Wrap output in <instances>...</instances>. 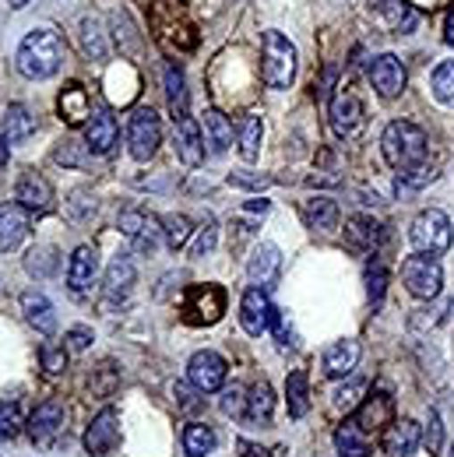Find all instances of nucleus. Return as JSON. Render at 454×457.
I'll return each instance as SVG.
<instances>
[{"label": "nucleus", "instance_id": "f257e3e1", "mask_svg": "<svg viewBox=\"0 0 454 457\" xmlns=\"http://www.w3.org/2000/svg\"><path fill=\"white\" fill-rule=\"evenodd\" d=\"M67 57V46L54 29H32L21 46H18V71L29 78V81H46L60 71V63Z\"/></svg>", "mask_w": 454, "mask_h": 457}, {"label": "nucleus", "instance_id": "f03ea898", "mask_svg": "<svg viewBox=\"0 0 454 457\" xmlns=\"http://www.w3.org/2000/svg\"><path fill=\"white\" fill-rule=\"evenodd\" d=\"M381 152L391 170H419L426 162V134L408 120H395V123H388V130L381 137Z\"/></svg>", "mask_w": 454, "mask_h": 457}, {"label": "nucleus", "instance_id": "7ed1b4c3", "mask_svg": "<svg viewBox=\"0 0 454 457\" xmlns=\"http://www.w3.org/2000/svg\"><path fill=\"white\" fill-rule=\"evenodd\" d=\"M261 74L272 88H289L296 78V46L289 43V36H282L279 29L265 32V63Z\"/></svg>", "mask_w": 454, "mask_h": 457}, {"label": "nucleus", "instance_id": "20e7f679", "mask_svg": "<svg viewBox=\"0 0 454 457\" xmlns=\"http://www.w3.org/2000/svg\"><path fill=\"white\" fill-rule=\"evenodd\" d=\"M401 282L416 299H433L444 286V271L433 253H416L401 264Z\"/></svg>", "mask_w": 454, "mask_h": 457}, {"label": "nucleus", "instance_id": "39448f33", "mask_svg": "<svg viewBox=\"0 0 454 457\" xmlns=\"http://www.w3.org/2000/svg\"><path fill=\"white\" fill-rule=\"evenodd\" d=\"M127 141H130V155L138 162H148L156 159L159 145H163V123H159V113L141 106L130 116V127H127Z\"/></svg>", "mask_w": 454, "mask_h": 457}, {"label": "nucleus", "instance_id": "423d86ee", "mask_svg": "<svg viewBox=\"0 0 454 457\" xmlns=\"http://www.w3.org/2000/svg\"><path fill=\"white\" fill-rule=\"evenodd\" d=\"M180 310L187 324H215L226 313V292L223 286H190Z\"/></svg>", "mask_w": 454, "mask_h": 457}, {"label": "nucleus", "instance_id": "0eeeda50", "mask_svg": "<svg viewBox=\"0 0 454 457\" xmlns=\"http://www.w3.org/2000/svg\"><path fill=\"white\" fill-rule=\"evenodd\" d=\"M454 232H451V219L437 208L430 212H419L416 222H412V243L419 253H444L451 246Z\"/></svg>", "mask_w": 454, "mask_h": 457}, {"label": "nucleus", "instance_id": "6e6552de", "mask_svg": "<svg viewBox=\"0 0 454 457\" xmlns=\"http://www.w3.org/2000/svg\"><path fill=\"white\" fill-rule=\"evenodd\" d=\"M120 232L134 246V253H156V246L163 239V222L148 212H123L120 215Z\"/></svg>", "mask_w": 454, "mask_h": 457}, {"label": "nucleus", "instance_id": "1a4fd4ad", "mask_svg": "<svg viewBox=\"0 0 454 457\" xmlns=\"http://www.w3.org/2000/svg\"><path fill=\"white\" fill-rule=\"evenodd\" d=\"M63 429H67V426H63V404H60V401H43V404L32 411V419H29V436H32V444L43 447V451L57 447Z\"/></svg>", "mask_w": 454, "mask_h": 457}, {"label": "nucleus", "instance_id": "9d476101", "mask_svg": "<svg viewBox=\"0 0 454 457\" xmlns=\"http://www.w3.org/2000/svg\"><path fill=\"white\" fill-rule=\"evenodd\" d=\"M226 373H229V366L219 352H194L190 362H187V377H190L194 391H201V395L219 391V387L226 384Z\"/></svg>", "mask_w": 454, "mask_h": 457}, {"label": "nucleus", "instance_id": "9b49d317", "mask_svg": "<svg viewBox=\"0 0 454 457\" xmlns=\"http://www.w3.org/2000/svg\"><path fill=\"white\" fill-rule=\"evenodd\" d=\"M272 313H275V306L268 303V292L265 288L250 286L243 292V299H240V324H243L247 335L261 338L272 328Z\"/></svg>", "mask_w": 454, "mask_h": 457}, {"label": "nucleus", "instance_id": "f8f14e48", "mask_svg": "<svg viewBox=\"0 0 454 457\" xmlns=\"http://www.w3.org/2000/svg\"><path fill=\"white\" fill-rule=\"evenodd\" d=\"M116 440H120V415L114 408H103L85 429V451L92 457H106L116 447Z\"/></svg>", "mask_w": 454, "mask_h": 457}, {"label": "nucleus", "instance_id": "ddd939ff", "mask_svg": "<svg viewBox=\"0 0 454 457\" xmlns=\"http://www.w3.org/2000/svg\"><path fill=\"white\" fill-rule=\"evenodd\" d=\"M370 85L377 88L381 99H398L405 92V67L395 54H381L370 63Z\"/></svg>", "mask_w": 454, "mask_h": 457}, {"label": "nucleus", "instance_id": "4468645a", "mask_svg": "<svg viewBox=\"0 0 454 457\" xmlns=\"http://www.w3.org/2000/svg\"><path fill=\"white\" fill-rule=\"evenodd\" d=\"M172 145H176V155L183 166H201L205 162V134L201 127L190 120V116H180L176 120V130H172Z\"/></svg>", "mask_w": 454, "mask_h": 457}, {"label": "nucleus", "instance_id": "2eb2a0df", "mask_svg": "<svg viewBox=\"0 0 454 457\" xmlns=\"http://www.w3.org/2000/svg\"><path fill=\"white\" fill-rule=\"evenodd\" d=\"M14 197H18V204L29 208V212H50V204H54V187H50L46 176L29 170V172H21V179H18V187H14Z\"/></svg>", "mask_w": 454, "mask_h": 457}, {"label": "nucleus", "instance_id": "dca6fc26", "mask_svg": "<svg viewBox=\"0 0 454 457\" xmlns=\"http://www.w3.org/2000/svg\"><path fill=\"white\" fill-rule=\"evenodd\" d=\"M247 275H250L254 286L272 288L279 282V275H282V250H279L275 243H261V246L254 250L250 264H247Z\"/></svg>", "mask_w": 454, "mask_h": 457}, {"label": "nucleus", "instance_id": "f3484780", "mask_svg": "<svg viewBox=\"0 0 454 457\" xmlns=\"http://www.w3.org/2000/svg\"><path fill=\"white\" fill-rule=\"evenodd\" d=\"M363 103L352 96V92H339L335 99H332V127H335V134L339 137H356L359 130H363Z\"/></svg>", "mask_w": 454, "mask_h": 457}, {"label": "nucleus", "instance_id": "a211bd4d", "mask_svg": "<svg viewBox=\"0 0 454 457\" xmlns=\"http://www.w3.org/2000/svg\"><path fill=\"white\" fill-rule=\"evenodd\" d=\"M96 271H99V253H96V246H78V250L71 253V264H67V288H71L74 295L88 292V286L96 282Z\"/></svg>", "mask_w": 454, "mask_h": 457}, {"label": "nucleus", "instance_id": "6ab92c4d", "mask_svg": "<svg viewBox=\"0 0 454 457\" xmlns=\"http://www.w3.org/2000/svg\"><path fill=\"white\" fill-rule=\"evenodd\" d=\"M29 236V208L14 204H0V250H18Z\"/></svg>", "mask_w": 454, "mask_h": 457}, {"label": "nucleus", "instance_id": "aec40b11", "mask_svg": "<svg viewBox=\"0 0 454 457\" xmlns=\"http://www.w3.org/2000/svg\"><path fill=\"white\" fill-rule=\"evenodd\" d=\"M116 145V120L106 110L92 113V120L85 123V148L92 155H110Z\"/></svg>", "mask_w": 454, "mask_h": 457}, {"label": "nucleus", "instance_id": "412c9836", "mask_svg": "<svg viewBox=\"0 0 454 457\" xmlns=\"http://www.w3.org/2000/svg\"><path fill=\"white\" fill-rule=\"evenodd\" d=\"M134 282H138V271H134V264L127 261V257H114V264L106 268V299L110 303H127L130 299V292H134Z\"/></svg>", "mask_w": 454, "mask_h": 457}, {"label": "nucleus", "instance_id": "4be33fe9", "mask_svg": "<svg viewBox=\"0 0 454 457\" xmlns=\"http://www.w3.org/2000/svg\"><path fill=\"white\" fill-rule=\"evenodd\" d=\"M419 422H412V419H398L391 422L388 429H384V451L395 457H408L416 454V447H419Z\"/></svg>", "mask_w": 454, "mask_h": 457}, {"label": "nucleus", "instance_id": "5701e85b", "mask_svg": "<svg viewBox=\"0 0 454 457\" xmlns=\"http://www.w3.org/2000/svg\"><path fill=\"white\" fill-rule=\"evenodd\" d=\"M391 411H395L391 391H377V395H370V401L359 408V415H356V426H359L363 433H377V429H384V426H388Z\"/></svg>", "mask_w": 454, "mask_h": 457}, {"label": "nucleus", "instance_id": "b1692460", "mask_svg": "<svg viewBox=\"0 0 454 457\" xmlns=\"http://www.w3.org/2000/svg\"><path fill=\"white\" fill-rule=\"evenodd\" d=\"M21 310H25V320H29L39 335H54V331H57L54 303H50L43 292H25V295H21Z\"/></svg>", "mask_w": 454, "mask_h": 457}, {"label": "nucleus", "instance_id": "393cba45", "mask_svg": "<svg viewBox=\"0 0 454 457\" xmlns=\"http://www.w3.org/2000/svg\"><path fill=\"white\" fill-rule=\"evenodd\" d=\"M345 239H349L352 250L374 253V250L381 246L384 232H381V222H374V219H366V215H356V219H349V226H345Z\"/></svg>", "mask_w": 454, "mask_h": 457}, {"label": "nucleus", "instance_id": "a878e982", "mask_svg": "<svg viewBox=\"0 0 454 457\" xmlns=\"http://www.w3.org/2000/svg\"><path fill=\"white\" fill-rule=\"evenodd\" d=\"M356 362H359V342H352V338L328 345V352H324V373H328L332 380H339V377H345V373H352Z\"/></svg>", "mask_w": 454, "mask_h": 457}, {"label": "nucleus", "instance_id": "bb28decb", "mask_svg": "<svg viewBox=\"0 0 454 457\" xmlns=\"http://www.w3.org/2000/svg\"><path fill=\"white\" fill-rule=\"evenodd\" d=\"M60 116H63L71 127L92 120V99H88V92H85L78 81H71V85L63 88V96H60Z\"/></svg>", "mask_w": 454, "mask_h": 457}, {"label": "nucleus", "instance_id": "cd10ccee", "mask_svg": "<svg viewBox=\"0 0 454 457\" xmlns=\"http://www.w3.org/2000/svg\"><path fill=\"white\" fill-rule=\"evenodd\" d=\"M272 408H275L272 387H268V380H261V384H254V387L247 391V415H243V422H254V426H268V419H272Z\"/></svg>", "mask_w": 454, "mask_h": 457}, {"label": "nucleus", "instance_id": "c85d7f7f", "mask_svg": "<svg viewBox=\"0 0 454 457\" xmlns=\"http://www.w3.org/2000/svg\"><path fill=\"white\" fill-rule=\"evenodd\" d=\"M205 145L212 155H223L229 145H232V123L219 110H208L205 113Z\"/></svg>", "mask_w": 454, "mask_h": 457}, {"label": "nucleus", "instance_id": "c756f323", "mask_svg": "<svg viewBox=\"0 0 454 457\" xmlns=\"http://www.w3.org/2000/svg\"><path fill=\"white\" fill-rule=\"evenodd\" d=\"M285 398H289V415L292 419H303L310 411V380H307V370H292L289 373Z\"/></svg>", "mask_w": 454, "mask_h": 457}, {"label": "nucleus", "instance_id": "7c9ffc66", "mask_svg": "<svg viewBox=\"0 0 454 457\" xmlns=\"http://www.w3.org/2000/svg\"><path fill=\"white\" fill-rule=\"evenodd\" d=\"M32 130H36V116L29 113L21 103L7 106V120H4V137H7V145H21V141H29Z\"/></svg>", "mask_w": 454, "mask_h": 457}, {"label": "nucleus", "instance_id": "2f4dec72", "mask_svg": "<svg viewBox=\"0 0 454 457\" xmlns=\"http://www.w3.org/2000/svg\"><path fill=\"white\" fill-rule=\"evenodd\" d=\"M303 215H307V226L310 228L332 232V228L339 226V204L332 197H310L307 208H303Z\"/></svg>", "mask_w": 454, "mask_h": 457}, {"label": "nucleus", "instance_id": "473e14b6", "mask_svg": "<svg viewBox=\"0 0 454 457\" xmlns=\"http://www.w3.org/2000/svg\"><path fill=\"white\" fill-rule=\"evenodd\" d=\"M335 447L341 457H370V440L356 422H345L335 433Z\"/></svg>", "mask_w": 454, "mask_h": 457}, {"label": "nucleus", "instance_id": "72a5a7b5", "mask_svg": "<svg viewBox=\"0 0 454 457\" xmlns=\"http://www.w3.org/2000/svg\"><path fill=\"white\" fill-rule=\"evenodd\" d=\"M183 451H187V457H208L215 451V433L205 422H190L183 429Z\"/></svg>", "mask_w": 454, "mask_h": 457}, {"label": "nucleus", "instance_id": "f704fd0d", "mask_svg": "<svg viewBox=\"0 0 454 457\" xmlns=\"http://www.w3.org/2000/svg\"><path fill=\"white\" fill-rule=\"evenodd\" d=\"M261 137H265L261 116H243V127H240V155H243V162H254L261 155Z\"/></svg>", "mask_w": 454, "mask_h": 457}, {"label": "nucleus", "instance_id": "c9c22d12", "mask_svg": "<svg viewBox=\"0 0 454 457\" xmlns=\"http://www.w3.org/2000/svg\"><path fill=\"white\" fill-rule=\"evenodd\" d=\"M81 43H85V54H88V57L106 60V54H110L106 32H103V25H99L96 18H85V21H81Z\"/></svg>", "mask_w": 454, "mask_h": 457}, {"label": "nucleus", "instance_id": "e433bc0d", "mask_svg": "<svg viewBox=\"0 0 454 457\" xmlns=\"http://www.w3.org/2000/svg\"><path fill=\"white\" fill-rule=\"evenodd\" d=\"M166 96H170V106L176 116H187V88H183V71L170 63L166 67Z\"/></svg>", "mask_w": 454, "mask_h": 457}, {"label": "nucleus", "instance_id": "4c0bfd02", "mask_svg": "<svg viewBox=\"0 0 454 457\" xmlns=\"http://www.w3.org/2000/svg\"><path fill=\"white\" fill-rule=\"evenodd\" d=\"M25 268L36 275V278H50L57 271V257H54V246H32L29 257H25Z\"/></svg>", "mask_w": 454, "mask_h": 457}, {"label": "nucleus", "instance_id": "58836bf2", "mask_svg": "<svg viewBox=\"0 0 454 457\" xmlns=\"http://www.w3.org/2000/svg\"><path fill=\"white\" fill-rule=\"evenodd\" d=\"M430 85H433V96H437L441 103L454 106V60H444V63L433 71Z\"/></svg>", "mask_w": 454, "mask_h": 457}, {"label": "nucleus", "instance_id": "ea45409f", "mask_svg": "<svg viewBox=\"0 0 454 457\" xmlns=\"http://www.w3.org/2000/svg\"><path fill=\"white\" fill-rule=\"evenodd\" d=\"M163 232H166L170 250H180V246H187V239H190V232H194V222H190L187 215H170V219L163 222Z\"/></svg>", "mask_w": 454, "mask_h": 457}, {"label": "nucleus", "instance_id": "a19ab883", "mask_svg": "<svg viewBox=\"0 0 454 457\" xmlns=\"http://www.w3.org/2000/svg\"><path fill=\"white\" fill-rule=\"evenodd\" d=\"M21 433V411L14 401H0V444L14 440Z\"/></svg>", "mask_w": 454, "mask_h": 457}, {"label": "nucleus", "instance_id": "79ce46f5", "mask_svg": "<svg viewBox=\"0 0 454 457\" xmlns=\"http://www.w3.org/2000/svg\"><path fill=\"white\" fill-rule=\"evenodd\" d=\"M384 288H388V271H384V264H381V257H377V261L366 268V295H370L374 306H381Z\"/></svg>", "mask_w": 454, "mask_h": 457}, {"label": "nucleus", "instance_id": "37998d69", "mask_svg": "<svg viewBox=\"0 0 454 457\" xmlns=\"http://www.w3.org/2000/svg\"><path fill=\"white\" fill-rule=\"evenodd\" d=\"M215 239H219V228H215V219L208 215L205 226L198 228V239H194V246H190V257H208V253L215 250Z\"/></svg>", "mask_w": 454, "mask_h": 457}, {"label": "nucleus", "instance_id": "c03bdc74", "mask_svg": "<svg viewBox=\"0 0 454 457\" xmlns=\"http://www.w3.org/2000/svg\"><path fill=\"white\" fill-rule=\"evenodd\" d=\"M223 411H226L229 419H243V415H247V391H243V387L223 391Z\"/></svg>", "mask_w": 454, "mask_h": 457}, {"label": "nucleus", "instance_id": "a18cd8bd", "mask_svg": "<svg viewBox=\"0 0 454 457\" xmlns=\"http://www.w3.org/2000/svg\"><path fill=\"white\" fill-rule=\"evenodd\" d=\"M39 359H43V366H46V373H60L63 366H67V352L60 348V345L46 342L39 348Z\"/></svg>", "mask_w": 454, "mask_h": 457}, {"label": "nucleus", "instance_id": "49530a36", "mask_svg": "<svg viewBox=\"0 0 454 457\" xmlns=\"http://www.w3.org/2000/svg\"><path fill=\"white\" fill-rule=\"evenodd\" d=\"M88 345H92V331L88 328H71L67 331V348L71 352H85Z\"/></svg>", "mask_w": 454, "mask_h": 457}, {"label": "nucleus", "instance_id": "de8ad7c7", "mask_svg": "<svg viewBox=\"0 0 454 457\" xmlns=\"http://www.w3.org/2000/svg\"><path fill=\"white\" fill-rule=\"evenodd\" d=\"M441 436H444V429H441V415L430 411V426H426V447H430V454L441 451Z\"/></svg>", "mask_w": 454, "mask_h": 457}, {"label": "nucleus", "instance_id": "09e8293b", "mask_svg": "<svg viewBox=\"0 0 454 457\" xmlns=\"http://www.w3.org/2000/svg\"><path fill=\"white\" fill-rule=\"evenodd\" d=\"M359 395H363V387H359V384H352V387H341L339 395H335V404L349 411V408H356V398H359Z\"/></svg>", "mask_w": 454, "mask_h": 457}, {"label": "nucleus", "instance_id": "8fccbe9b", "mask_svg": "<svg viewBox=\"0 0 454 457\" xmlns=\"http://www.w3.org/2000/svg\"><path fill=\"white\" fill-rule=\"evenodd\" d=\"M74 145H78V141H71V137H67V141H60L57 162H67V166H78V162H81V159L74 155Z\"/></svg>", "mask_w": 454, "mask_h": 457}, {"label": "nucleus", "instance_id": "3c124183", "mask_svg": "<svg viewBox=\"0 0 454 457\" xmlns=\"http://www.w3.org/2000/svg\"><path fill=\"white\" fill-rule=\"evenodd\" d=\"M172 398H176V404H180V408H198V401L190 398V391H187V387H180V384L172 387Z\"/></svg>", "mask_w": 454, "mask_h": 457}, {"label": "nucleus", "instance_id": "603ef678", "mask_svg": "<svg viewBox=\"0 0 454 457\" xmlns=\"http://www.w3.org/2000/svg\"><path fill=\"white\" fill-rule=\"evenodd\" d=\"M444 43H451L454 46V7L448 11V21H444Z\"/></svg>", "mask_w": 454, "mask_h": 457}, {"label": "nucleus", "instance_id": "864d4df0", "mask_svg": "<svg viewBox=\"0 0 454 457\" xmlns=\"http://www.w3.org/2000/svg\"><path fill=\"white\" fill-rule=\"evenodd\" d=\"M11 7H14V11H21V7H29V0H11Z\"/></svg>", "mask_w": 454, "mask_h": 457}, {"label": "nucleus", "instance_id": "5fc2aeb1", "mask_svg": "<svg viewBox=\"0 0 454 457\" xmlns=\"http://www.w3.org/2000/svg\"><path fill=\"white\" fill-rule=\"evenodd\" d=\"M451 457H454V447H451Z\"/></svg>", "mask_w": 454, "mask_h": 457}]
</instances>
